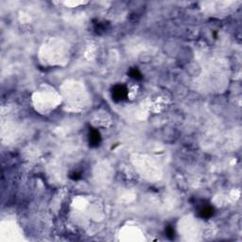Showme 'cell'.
<instances>
[{
	"label": "cell",
	"mask_w": 242,
	"mask_h": 242,
	"mask_svg": "<svg viewBox=\"0 0 242 242\" xmlns=\"http://www.w3.org/2000/svg\"><path fill=\"white\" fill-rule=\"evenodd\" d=\"M113 96L115 97V100H123L127 96V90L123 86H117L113 93Z\"/></svg>",
	"instance_id": "cell-1"
},
{
	"label": "cell",
	"mask_w": 242,
	"mask_h": 242,
	"mask_svg": "<svg viewBox=\"0 0 242 242\" xmlns=\"http://www.w3.org/2000/svg\"><path fill=\"white\" fill-rule=\"evenodd\" d=\"M100 134L97 132H93L90 135V141H92L94 144H97L100 142Z\"/></svg>",
	"instance_id": "cell-3"
},
{
	"label": "cell",
	"mask_w": 242,
	"mask_h": 242,
	"mask_svg": "<svg viewBox=\"0 0 242 242\" xmlns=\"http://www.w3.org/2000/svg\"><path fill=\"white\" fill-rule=\"evenodd\" d=\"M200 216H202V217H208L210 216H212V209L210 208V207H204V208H202V210H200Z\"/></svg>",
	"instance_id": "cell-2"
}]
</instances>
